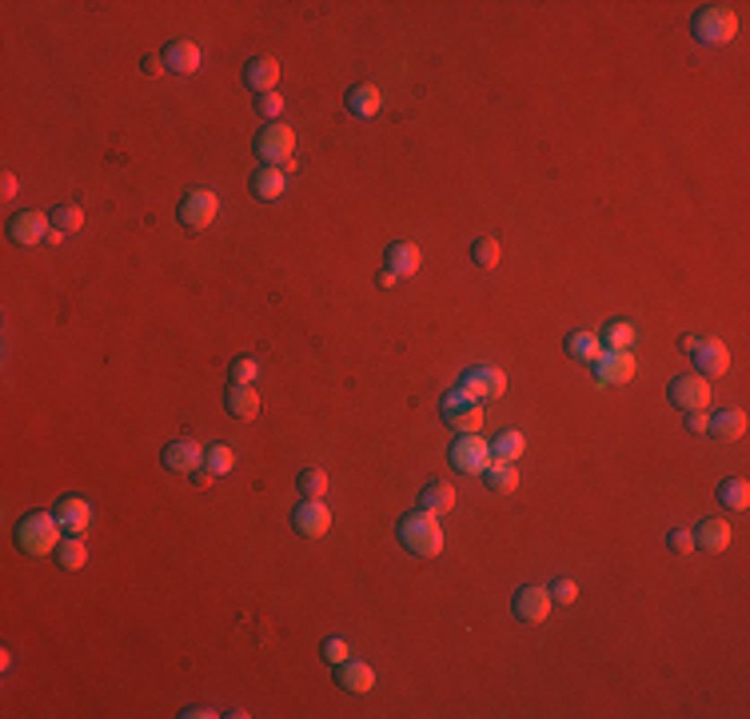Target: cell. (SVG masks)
I'll list each match as a JSON object with an SVG mask.
<instances>
[{
    "mask_svg": "<svg viewBox=\"0 0 750 719\" xmlns=\"http://www.w3.org/2000/svg\"><path fill=\"white\" fill-rule=\"evenodd\" d=\"M396 280H399V276H396V272H391V268H383V272H379V288H391V284H396Z\"/></svg>",
    "mask_w": 750,
    "mask_h": 719,
    "instance_id": "c3c4849f",
    "label": "cell"
},
{
    "mask_svg": "<svg viewBox=\"0 0 750 719\" xmlns=\"http://www.w3.org/2000/svg\"><path fill=\"white\" fill-rule=\"evenodd\" d=\"M252 192H256V200H280L283 192H288V176H283L280 168H260V172L252 176Z\"/></svg>",
    "mask_w": 750,
    "mask_h": 719,
    "instance_id": "83f0119b",
    "label": "cell"
},
{
    "mask_svg": "<svg viewBox=\"0 0 750 719\" xmlns=\"http://www.w3.org/2000/svg\"><path fill=\"white\" fill-rule=\"evenodd\" d=\"M256 112L275 124V120H280V112H283V96L280 92H260V96H256Z\"/></svg>",
    "mask_w": 750,
    "mask_h": 719,
    "instance_id": "f35d334b",
    "label": "cell"
},
{
    "mask_svg": "<svg viewBox=\"0 0 750 719\" xmlns=\"http://www.w3.org/2000/svg\"><path fill=\"white\" fill-rule=\"evenodd\" d=\"M57 520L60 528L68 531V536H80V531H88V523H92V504L80 500V495H65V500H57Z\"/></svg>",
    "mask_w": 750,
    "mask_h": 719,
    "instance_id": "2e32d148",
    "label": "cell"
},
{
    "mask_svg": "<svg viewBox=\"0 0 750 719\" xmlns=\"http://www.w3.org/2000/svg\"><path fill=\"white\" fill-rule=\"evenodd\" d=\"M603 352V340L595 332H571L567 336V356L579 360V364H591L595 356Z\"/></svg>",
    "mask_w": 750,
    "mask_h": 719,
    "instance_id": "f1b7e54d",
    "label": "cell"
},
{
    "mask_svg": "<svg viewBox=\"0 0 750 719\" xmlns=\"http://www.w3.org/2000/svg\"><path fill=\"white\" fill-rule=\"evenodd\" d=\"M511 611L523 619V624H543L551 616V592L539 588V583H527V588L515 592Z\"/></svg>",
    "mask_w": 750,
    "mask_h": 719,
    "instance_id": "4fadbf2b",
    "label": "cell"
},
{
    "mask_svg": "<svg viewBox=\"0 0 750 719\" xmlns=\"http://www.w3.org/2000/svg\"><path fill=\"white\" fill-rule=\"evenodd\" d=\"M292 523H296V531L303 539H324L327 528H332V512H327L324 500H308V495H303V504L292 512Z\"/></svg>",
    "mask_w": 750,
    "mask_h": 719,
    "instance_id": "7c38bea8",
    "label": "cell"
},
{
    "mask_svg": "<svg viewBox=\"0 0 750 719\" xmlns=\"http://www.w3.org/2000/svg\"><path fill=\"white\" fill-rule=\"evenodd\" d=\"M599 340H603L606 352H631V348H635V340H639V328L631 324V320H615V324L603 328Z\"/></svg>",
    "mask_w": 750,
    "mask_h": 719,
    "instance_id": "4316f807",
    "label": "cell"
},
{
    "mask_svg": "<svg viewBox=\"0 0 750 719\" xmlns=\"http://www.w3.org/2000/svg\"><path fill=\"white\" fill-rule=\"evenodd\" d=\"M224 408H228V416L252 424L256 416H260V392H256L252 384H231L224 392Z\"/></svg>",
    "mask_w": 750,
    "mask_h": 719,
    "instance_id": "d6986e66",
    "label": "cell"
},
{
    "mask_svg": "<svg viewBox=\"0 0 750 719\" xmlns=\"http://www.w3.org/2000/svg\"><path fill=\"white\" fill-rule=\"evenodd\" d=\"M300 492L308 495V500H324V492H327V472H324V468H303V472H300Z\"/></svg>",
    "mask_w": 750,
    "mask_h": 719,
    "instance_id": "e575fe53",
    "label": "cell"
},
{
    "mask_svg": "<svg viewBox=\"0 0 750 719\" xmlns=\"http://www.w3.org/2000/svg\"><path fill=\"white\" fill-rule=\"evenodd\" d=\"M212 479H216V476H212L208 468H196V472H192V484L196 487H212Z\"/></svg>",
    "mask_w": 750,
    "mask_h": 719,
    "instance_id": "f6af8a7d",
    "label": "cell"
},
{
    "mask_svg": "<svg viewBox=\"0 0 750 719\" xmlns=\"http://www.w3.org/2000/svg\"><path fill=\"white\" fill-rule=\"evenodd\" d=\"M399 544L407 548L412 556L427 559V556H440L443 552V528H440V516H427V512H407L396 528Z\"/></svg>",
    "mask_w": 750,
    "mask_h": 719,
    "instance_id": "6da1fadb",
    "label": "cell"
},
{
    "mask_svg": "<svg viewBox=\"0 0 750 719\" xmlns=\"http://www.w3.org/2000/svg\"><path fill=\"white\" fill-rule=\"evenodd\" d=\"M319 652H324V660L327 663H344V660H352V644H347L344 636H332V639H324V647H319Z\"/></svg>",
    "mask_w": 750,
    "mask_h": 719,
    "instance_id": "74e56055",
    "label": "cell"
},
{
    "mask_svg": "<svg viewBox=\"0 0 750 719\" xmlns=\"http://www.w3.org/2000/svg\"><path fill=\"white\" fill-rule=\"evenodd\" d=\"M383 264H388L396 276H415L419 264H423V256H419V248L412 240H396V244L388 248V256H383Z\"/></svg>",
    "mask_w": 750,
    "mask_h": 719,
    "instance_id": "7402d4cb",
    "label": "cell"
},
{
    "mask_svg": "<svg viewBox=\"0 0 750 719\" xmlns=\"http://www.w3.org/2000/svg\"><path fill=\"white\" fill-rule=\"evenodd\" d=\"M459 388L467 392L471 399H495L507 392V376L503 368H491V364H479V368H467L459 380Z\"/></svg>",
    "mask_w": 750,
    "mask_h": 719,
    "instance_id": "9c48e42d",
    "label": "cell"
},
{
    "mask_svg": "<svg viewBox=\"0 0 750 719\" xmlns=\"http://www.w3.org/2000/svg\"><path fill=\"white\" fill-rule=\"evenodd\" d=\"M220 212V197L212 189H188L180 208H176V220H180L184 228H192V232H204V228L216 220Z\"/></svg>",
    "mask_w": 750,
    "mask_h": 719,
    "instance_id": "5b68a950",
    "label": "cell"
},
{
    "mask_svg": "<svg viewBox=\"0 0 750 719\" xmlns=\"http://www.w3.org/2000/svg\"><path fill=\"white\" fill-rule=\"evenodd\" d=\"M160 60H164L168 73L176 76H192L196 68H200V48H196L192 40H168V48L160 52Z\"/></svg>",
    "mask_w": 750,
    "mask_h": 719,
    "instance_id": "ac0fdd59",
    "label": "cell"
},
{
    "mask_svg": "<svg viewBox=\"0 0 750 719\" xmlns=\"http://www.w3.org/2000/svg\"><path fill=\"white\" fill-rule=\"evenodd\" d=\"M80 224H84L80 204H57V208H52V228H60V232H80Z\"/></svg>",
    "mask_w": 750,
    "mask_h": 719,
    "instance_id": "836d02e7",
    "label": "cell"
},
{
    "mask_svg": "<svg viewBox=\"0 0 750 719\" xmlns=\"http://www.w3.org/2000/svg\"><path fill=\"white\" fill-rule=\"evenodd\" d=\"M667 396H671V404L683 408V412H707V404H711V380H702L699 372H686V376H675L671 380Z\"/></svg>",
    "mask_w": 750,
    "mask_h": 719,
    "instance_id": "ba28073f",
    "label": "cell"
},
{
    "mask_svg": "<svg viewBox=\"0 0 750 719\" xmlns=\"http://www.w3.org/2000/svg\"><path fill=\"white\" fill-rule=\"evenodd\" d=\"M667 544H671V552H678V556L694 552V536H691V531H683V528H675L671 536H667Z\"/></svg>",
    "mask_w": 750,
    "mask_h": 719,
    "instance_id": "60d3db41",
    "label": "cell"
},
{
    "mask_svg": "<svg viewBox=\"0 0 750 719\" xmlns=\"http://www.w3.org/2000/svg\"><path fill=\"white\" fill-rule=\"evenodd\" d=\"M292 153H296V132L288 128V124H267V128L256 136V156L264 160V164H272V168H280L283 160H292Z\"/></svg>",
    "mask_w": 750,
    "mask_h": 719,
    "instance_id": "52a82bcc",
    "label": "cell"
},
{
    "mask_svg": "<svg viewBox=\"0 0 750 719\" xmlns=\"http://www.w3.org/2000/svg\"><path fill=\"white\" fill-rule=\"evenodd\" d=\"M707 424H711L707 412H686V432L691 436H707Z\"/></svg>",
    "mask_w": 750,
    "mask_h": 719,
    "instance_id": "b9f144b4",
    "label": "cell"
},
{
    "mask_svg": "<svg viewBox=\"0 0 750 719\" xmlns=\"http://www.w3.org/2000/svg\"><path fill=\"white\" fill-rule=\"evenodd\" d=\"M140 68H144V76H160V73H168V68H164V60H160V57H152V52H148L144 60H140Z\"/></svg>",
    "mask_w": 750,
    "mask_h": 719,
    "instance_id": "7bdbcfd3",
    "label": "cell"
},
{
    "mask_svg": "<svg viewBox=\"0 0 750 719\" xmlns=\"http://www.w3.org/2000/svg\"><path fill=\"white\" fill-rule=\"evenodd\" d=\"M231 384H256V376H260V364H256V356H236L231 360Z\"/></svg>",
    "mask_w": 750,
    "mask_h": 719,
    "instance_id": "8d00e7d4",
    "label": "cell"
},
{
    "mask_svg": "<svg viewBox=\"0 0 750 719\" xmlns=\"http://www.w3.org/2000/svg\"><path fill=\"white\" fill-rule=\"evenodd\" d=\"M484 479H487V487H491V492L511 495L515 487H519V468H515L511 460H491V464H487V472H484Z\"/></svg>",
    "mask_w": 750,
    "mask_h": 719,
    "instance_id": "484cf974",
    "label": "cell"
},
{
    "mask_svg": "<svg viewBox=\"0 0 750 719\" xmlns=\"http://www.w3.org/2000/svg\"><path fill=\"white\" fill-rule=\"evenodd\" d=\"M719 500H722V508H730V512H746L750 508L746 479H722V484H719Z\"/></svg>",
    "mask_w": 750,
    "mask_h": 719,
    "instance_id": "f546056e",
    "label": "cell"
},
{
    "mask_svg": "<svg viewBox=\"0 0 750 719\" xmlns=\"http://www.w3.org/2000/svg\"><path fill=\"white\" fill-rule=\"evenodd\" d=\"M180 715H184V719H212L216 712H212V707H184Z\"/></svg>",
    "mask_w": 750,
    "mask_h": 719,
    "instance_id": "7dc6e473",
    "label": "cell"
},
{
    "mask_svg": "<svg viewBox=\"0 0 750 719\" xmlns=\"http://www.w3.org/2000/svg\"><path fill=\"white\" fill-rule=\"evenodd\" d=\"M16 189H21V184H16V176H13V172H4V180H0V192H4V200H13V197H16Z\"/></svg>",
    "mask_w": 750,
    "mask_h": 719,
    "instance_id": "ee69618b",
    "label": "cell"
},
{
    "mask_svg": "<svg viewBox=\"0 0 750 719\" xmlns=\"http://www.w3.org/2000/svg\"><path fill=\"white\" fill-rule=\"evenodd\" d=\"M448 460L459 476H484L487 464H491V443L479 436V432H471V436H459L451 443Z\"/></svg>",
    "mask_w": 750,
    "mask_h": 719,
    "instance_id": "8992f818",
    "label": "cell"
},
{
    "mask_svg": "<svg viewBox=\"0 0 750 719\" xmlns=\"http://www.w3.org/2000/svg\"><path fill=\"white\" fill-rule=\"evenodd\" d=\"M57 564L65 567V572H80V567L88 564V548L80 544V536H73V539H65V544L57 548Z\"/></svg>",
    "mask_w": 750,
    "mask_h": 719,
    "instance_id": "4dcf8cb0",
    "label": "cell"
},
{
    "mask_svg": "<svg viewBox=\"0 0 750 719\" xmlns=\"http://www.w3.org/2000/svg\"><path fill=\"white\" fill-rule=\"evenodd\" d=\"M60 520L57 512H29L21 523H16V548L24 556H48L60 548Z\"/></svg>",
    "mask_w": 750,
    "mask_h": 719,
    "instance_id": "7a4b0ae2",
    "label": "cell"
},
{
    "mask_svg": "<svg viewBox=\"0 0 750 719\" xmlns=\"http://www.w3.org/2000/svg\"><path fill=\"white\" fill-rule=\"evenodd\" d=\"M471 264H479V268H495V264H499V240L495 236H479L475 244H471Z\"/></svg>",
    "mask_w": 750,
    "mask_h": 719,
    "instance_id": "d590c367",
    "label": "cell"
},
{
    "mask_svg": "<svg viewBox=\"0 0 750 719\" xmlns=\"http://www.w3.org/2000/svg\"><path fill=\"white\" fill-rule=\"evenodd\" d=\"M702 344V336H694V332H686V336H678V348L683 352H694Z\"/></svg>",
    "mask_w": 750,
    "mask_h": 719,
    "instance_id": "bcb514c9",
    "label": "cell"
},
{
    "mask_svg": "<svg viewBox=\"0 0 750 719\" xmlns=\"http://www.w3.org/2000/svg\"><path fill=\"white\" fill-rule=\"evenodd\" d=\"M451 508H455V487L443 484V479H432L419 492V512H427V516H448Z\"/></svg>",
    "mask_w": 750,
    "mask_h": 719,
    "instance_id": "603a6c76",
    "label": "cell"
},
{
    "mask_svg": "<svg viewBox=\"0 0 750 719\" xmlns=\"http://www.w3.org/2000/svg\"><path fill=\"white\" fill-rule=\"evenodd\" d=\"M440 416L459 436H471V432L484 428V408H479V399H471L463 392V388H451V392L440 399Z\"/></svg>",
    "mask_w": 750,
    "mask_h": 719,
    "instance_id": "277c9868",
    "label": "cell"
},
{
    "mask_svg": "<svg viewBox=\"0 0 750 719\" xmlns=\"http://www.w3.org/2000/svg\"><path fill=\"white\" fill-rule=\"evenodd\" d=\"M336 683L344 691H352V696H363V691L375 688V671L368 668V663H360V660H344V663H339V671H336Z\"/></svg>",
    "mask_w": 750,
    "mask_h": 719,
    "instance_id": "44dd1931",
    "label": "cell"
},
{
    "mask_svg": "<svg viewBox=\"0 0 750 719\" xmlns=\"http://www.w3.org/2000/svg\"><path fill=\"white\" fill-rule=\"evenodd\" d=\"M523 448H527V440H523V432H499L495 443H491V452H495V460H519L523 456Z\"/></svg>",
    "mask_w": 750,
    "mask_h": 719,
    "instance_id": "d6a6232c",
    "label": "cell"
},
{
    "mask_svg": "<svg viewBox=\"0 0 750 719\" xmlns=\"http://www.w3.org/2000/svg\"><path fill=\"white\" fill-rule=\"evenodd\" d=\"M691 32H694V40H702V44H727V40H735V32H738V16H735V8H727V4H702L699 13L691 16Z\"/></svg>",
    "mask_w": 750,
    "mask_h": 719,
    "instance_id": "3957f363",
    "label": "cell"
},
{
    "mask_svg": "<svg viewBox=\"0 0 750 719\" xmlns=\"http://www.w3.org/2000/svg\"><path fill=\"white\" fill-rule=\"evenodd\" d=\"M691 536H694V548H702V552H727L730 523L727 520H702L699 531H691Z\"/></svg>",
    "mask_w": 750,
    "mask_h": 719,
    "instance_id": "cb8c5ba5",
    "label": "cell"
},
{
    "mask_svg": "<svg viewBox=\"0 0 750 719\" xmlns=\"http://www.w3.org/2000/svg\"><path fill=\"white\" fill-rule=\"evenodd\" d=\"M591 372H595V380L606 388V384H627L631 376L639 372V364H635V356L631 352H599V356L591 360Z\"/></svg>",
    "mask_w": 750,
    "mask_h": 719,
    "instance_id": "30bf717a",
    "label": "cell"
},
{
    "mask_svg": "<svg viewBox=\"0 0 750 719\" xmlns=\"http://www.w3.org/2000/svg\"><path fill=\"white\" fill-rule=\"evenodd\" d=\"M52 232V216H44V212L29 208V212H16L13 220H8V240L13 244H40V240H48Z\"/></svg>",
    "mask_w": 750,
    "mask_h": 719,
    "instance_id": "8fae6325",
    "label": "cell"
},
{
    "mask_svg": "<svg viewBox=\"0 0 750 719\" xmlns=\"http://www.w3.org/2000/svg\"><path fill=\"white\" fill-rule=\"evenodd\" d=\"M244 84L252 88L256 96L260 92H275V84H280V60L272 57H252L244 65Z\"/></svg>",
    "mask_w": 750,
    "mask_h": 719,
    "instance_id": "e0dca14e",
    "label": "cell"
},
{
    "mask_svg": "<svg viewBox=\"0 0 750 719\" xmlns=\"http://www.w3.org/2000/svg\"><path fill=\"white\" fill-rule=\"evenodd\" d=\"M204 468H208L212 476H228L231 468H236V452H231L228 443H212V448L204 452Z\"/></svg>",
    "mask_w": 750,
    "mask_h": 719,
    "instance_id": "1f68e13d",
    "label": "cell"
},
{
    "mask_svg": "<svg viewBox=\"0 0 750 719\" xmlns=\"http://www.w3.org/2000/svg\"><path fill=\"white\" fill-rule=\"evenodd\" d=\"M344 104H347V112H352V117L368 120V117H375V112L383 109V96H379V88H375V84H355L352 92H347Z\"/></svg>",
    "mask_w": 750,
    "mask_h": 719,
    "instance_id": "d4e9b609",
    "label": "cell"
},
{
    "mask_svg": "<svg viewBox=\"0 0 750 719\" xmlns=\"http://www.w3.org/2000/svg\"><path fill=\"white\" fill-rule=\"evenodd\" d=\"M743 432H746V412H743V408H727V412L711 416V424H707V436H714L719 443H735Z\"/></svg>",
    "mask_w": 750,
    "mask_h": 719,
    "instance_id": "ffe728a7",
    "label": "cell"
},
{
    "mask_svg": "<svg viewBox=\"0 0 750 719\" xmlns=\"http://www.w3.org/2000/svg\"><path fill=\"white\" fill-rule=\"evenodd\" d=\"M547 592H551V603H575L579 600V583L575 580H555Z\"/></svg>",
    "mask_w": 750,
    "mask_h": 719,
    "instance_id": "ab89813d",
    "label": "cell"
},
{
    "mask_svg": "<svg viewBox=\"0 0 750 719\" xmlns=\"http://www.w3.org/2000/svg\"><path fill=\"white\" fill-rule=\"evenodd\" d=\"M730 368V352L727 344L711 340V336H702V344L694 348V372H699L702 380H714V376H727Z\"/></svg>",
    "mask_w": 750,
    "mask_h": 719,
    "instance_id": "5bb4252c",
    "label": "cell"
},
{
    "mask_svg": "<svg viewBox=\"0 0 750 719\" xmlns=\"http://www.w3.org/2000/svg\"><path fill=\"white\" fill-rule=\"evenodd\" d=\"M200 464H204L200 440L184 436V440H172V443L164 448V468H168V472H188V476H192Z\"/></svg>",
    "mask_w": 750,
    "mask_h": 719,
    "instance_id": "9a60e30c",
    "label": "cell"
}]
</instances>
